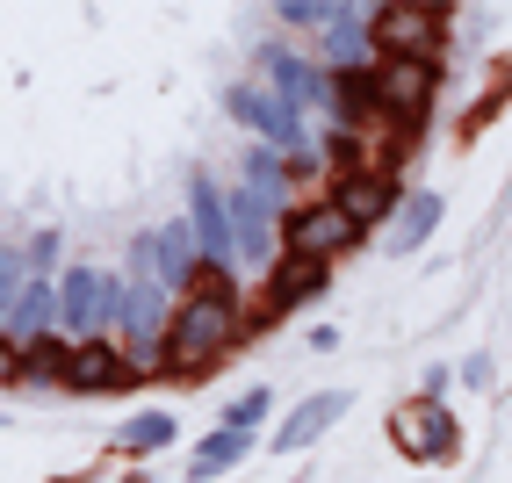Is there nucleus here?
Instances as JSON below:
<instances>
[{
	"label": "nucleus",
	"instance_id": "nucleus-1",
	"mask_svg": "<svg viewBox=\"0 0 512 483\" xmlns=\"http://www.w3.org/2000/svg\"><path fill=\"white\" fill-rule=\"evenodd\" d=\"M238 347V303L231 289H188L174 310H166V332H159V368L195 375Z\"/></svg>",
	"mask_w": 512,
	"mask_h": 483
},
{
	"label": "nucleus",
	"instance_id": "nucleus-2",
	"mask_svg": "<svg viewBox=\"0 0 512 483\" xmlns=\"http://www.w3.org/2000/svg\"><path fill=\"white\" fill-rule=\"evenodd\" d=\"M58 325L73 339H109L116 332V310H123V274H101V267H65L58 282Z\"/></svg>",
	"mask_w": 512,
	"mask_h": 483
},
{
	"label": "nucleus",
	"instance_id": "nucleus-3",
	"mask_svg": "<svg viewBox=\"0 0 512 483\" xmlns=\"http://www.w3.org/2000/svg\"><path fill=\"white\" fill-rule=\"evenodd\" d=\"M361 29H368V58H419V65H440V15H433V8H375Z\"/></svg>",
	"mask_w": 512,
	"mask_h": 483
},
{
	"label": "nucleus",
	"instance_id": "nucleus-4",
	"mask_svg": "<svg viewBox=\"0 0 512 483\" xmlns=\"http://www.w3.org/2000/svg\"><path fill=\"white\" fill-rule=\"evenodd\" d=\"M224 224H231V260L267 267V253H275V238H282V202H267L260 188H231Z\"/></svg>",
	"mask_w": 512,
	"mask_h": 483
},
{
	"label": "nucleus",
	"instance_id": "nucleus-5",
	"mask_svg": "<svg viewBox=\"0 0 512 483\" xmlns=\"http://www.w3.org/2000/svg\"><path fill=\"white\" fill-rule=\"evenodd\" d=\"M116 332H123V361H130V368H159L166 289H159V282H123V310H116Z\"/></svg>",
	"mask_w": 512,
	"mask_h": 483
},
{
	"label": "nucleus",
	"instance_id": "nucleus-6",
	"mask_svg": "<svg viewBox=\"0 0 512 483\" xmlns=\"http://www.w3.org/2000/svg\"><path fill=\"white\" fill-rule=\"evenodd\" d=\"M390 440H397V455H412V462H448L455 455V419H448V404L412 397V404L390 411Z\"/></svg>",
	"mask_w": 512,
	"mask_h": 483
},
{
	"label": "nucleus",
	"instance_id": "nucleus-7",
	"mask_svg": "<svg viewBox=\"0 0 512 483\" xmlns=\"http://www.w3.org/2000/svg\"><path fill=\"white\" fill-rule=\"evenodd\" d=\"M368 73H375V101H383V116H404V123H419L426 101H433V87H440V65H419V58H375Z\"/></svg>",
	"mask_w": 512,
	"mask_h": 483
},
{
	"label": "nucleus",
	"instance_id": "nucleus-8",
	"mask_svg": "<svg viewBox=\"0 0 512 483\" xmlns=\"http://www.w3.org/2000/svg\"><path fill=\"white\" fill-rule=\"evenodd\" d=\"M354 238H361V231L339 217L332 202H318V210L282 217V238H275V246H282V253H296V260H325V267H332V253H347Z\"/></svg>",
	"mask_w": 512,
	"mask_h": 483
},
{
	"label": "nucleus",
	"instance_id": "nucleus-9",
	"mask_svg": "<svg viewBox=\"0 0 512 483\" xmlns=\"http://www.w3.org/2000/svg\"><path fill=\"white\" fill-rule=\"evenodd\" d=\"M231 116L246 123V130H260L275 159H282V152H289V159L303 152V116L289 109V101H275L267 87H231Z\"/></svg>",
	"mask_w": 512,
	"mask_h": 483
},
{
	"label": "nucleus",
	"instance_id": "nucleus-10",
	"mask_svg": "<svg viewBox=\"0 0 512 483\" xmlns=\"http://www.w3.org/2000/svg\"><path fill=\"white\" fill-rule=\"evenodd\" d=\"M58 383L73 390V397H87V390H116V383H130V361H123L116 339H65Z\"/></svg>",
	"mask_w": 512,
	"mask_h": 483
},
{
	"label": "nucleus",
	"instance_id": "nucleus-11",
	"mask_svg": "<svg viewBox=\"0 0 512 483\" xmlns=\"http://www.w3.org/2000/svg\"><path fill=\"white\" fill-rule=\"evenodd\" d=\"M404 202V188L390 181V166H368V174H347L332 188V210L347 217L354 231H368V224H390V210Z\"/></svg>",
	"mask_w": 512,
	"mask_h": 483
},
{
	"label": "nucleus",
	"instance_id": "nucleus-12",
	"mask_svg": "<svg viewBox=\"0 0 512 483\" xmlns=\"http://www.w3.org/2000/svg\"><path fill=\"white\" fill-rule=\"evenodd\" d=\"M267 282H275V289H260V325H275V318H289L296 303L325 296L332 267H325V260H296V253H282V260H275V274H267Z\"/></svg>",
	"mask_w": 512,
	"mask_h": 483
},
{
	"label": "nucleus",
	"instance_id": "nucleus-13",
	"mask_svg": "<svg viewBox=\"0 0 512 483\" xmlns=\"http://www.w3.org/2000/svg\"><path fill=\"white\" fill-rule=\"evenodd\" d=\"M347 390H325V397H303L296 411H289V419H282V433H275V455H303V447H311V440H325L339 419H347Z\"/></svg>",
	"mask_w": 512,
	"mask_h": 483
},
{
	"label": "nucleus",
	"instance_id": "nucleus-14",
	"mask_svg": "<svg viewBox=\"0 0 512 483\" xmlns=\"http://www.w3.org/2000/svg\"><path fill=\"white\" fill-rule=\"evenodd\" d=\"M440 231V188H412L390 210V231H383V253H419L426 238Z\"/></svg>",
	"mask_w": 512,
	"mask_h": 483
},
{
	"label": "nucleus",
	"instance_id": "nucleus-15",
	"mask_svg": "<svg viewBox=\"0 0 512 483\" xmlns=\"http://www.w3.org/2000/svg\"><path fill=\"white\" fill-rule=\"evenodd\" d=\"M51 325H58V296H51V282L22 274V289H15V303H8V318H0V332H8L15 347H29V339H44Z\"/></svg>",
	"mask_w": 512,
	"mask_h": 483
},
{
	"label": "nucleus",
	"instance_id": "nucleus-16",
	"mask_svg": "<svg viewBox=\"0 0 512 483\" xmlns=\"http://www.w3.org/2000/svg\"><path fill=\"white\" fill-rule=\"evenodd\" d=\"M325 109L339 116V137L354 123H383V101H375V73H325Z\"/></svg>",
	"mask_w": 512,
	"mask_h": 483
},
{
	"label": "nucleus",
	"instance_id": "nucleus-17",
	"mask_svg": "<svg viewBox=\"0 0 512 483\" xmlns=\"http://www.w3.org/2000/svg\"><path fill=\"white\" fill-rule=\"evenodd\" d=\"M267 80H275V101H289V109L325 101V73H318V65H303L296 51H267Z\"/></svg>",
	"mask_w": 512,
	"mask_h": 483
},
{
	"label": "nucleus",
	"instance_id": "nucleus-18",
	"mask_svg": "<svg viewBox=\"0 0 512 483\" xmlns=\"http://www.w3.org/2000/svg\"><path fill=\"white\" fill-rule=\"evenodd\" d=\"M246 455H253V433H224V426H217V433H210V440H202L195 455H188V476H195V483H210V476H231V469L246 462Z\"/></svg>",
	"mask_w": 512,
	"mask_h": 483
},
{
	"label": "nucleus",
	"instance_id": "nucleus-19",
	"mask_svg": "<svg viewBox=\"0 0 512 483\" xmlns=\"http://www.w3.org/2000/svg\"><path fill=\"white\" fill-rule=\"evenodd\" d=\"M123 455H159V447H174V411H138L123 433H116Z\"/></svg>",
	"mask_w": 512,
	"mask_h": 483
},
{
	"label": "nucleus",
	"instance_id": "nucleus-20",
	"mask_svg": "<svg viewBox=\"0 0 512 483\" xmlns=\"http://www.w3.org/2000/svg\"><path fill=\"white\" fill-rule=\"evenodd\" d=\"M267 411H275V390H246V397H231V411H224V433H253Z\"/></svg>",
	"mask_w": 512,
	"mask_h": 483
},
{
	"label": "nucleus",
	"instance_id": "nucleus-21",
	"mask_svg": "<svg viewBox=\"0 0 512 483\" xmlns=\"http://www.w3.org/2000/svg\"><path fill=\"white\" fill-rule=\"evenodd\" d=\"M15 289H22V260L0 246V318H8V303H15Z\"/></svg>",
	"mask_w": 512,
	"mask_h": 483
}]
</instances>
